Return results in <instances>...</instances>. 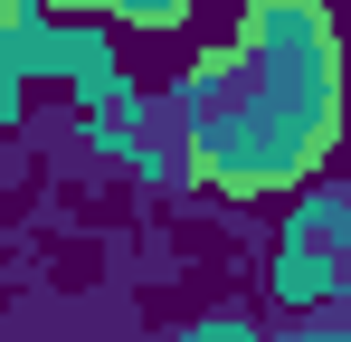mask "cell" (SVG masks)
Here are the masks:
<instances>
[{"instance_id":"1","label":"cell","mask_w":351,"mask_h":342,"mask_svg":"<svg viewBox=\"0 0 351 342\" xmlns=\"http://www.w3.org/2000/svg\"><path fill=\"white\" fill-rule=\"evenodd\" d=\"M190 171L228 200L304 190L342 143V29L323 0H247L237 29L180 76Z\"/></svg>"},{"instance_id":"2","label":"cell","mask_w":351,"mask_h":342,"mask_svg":"<svg viewBox=\"0 0 351 342\" xmlns=\"http://www.w3.org/2000/svg\"><path fill=\"white\" fill-rule=\"evenodd\" d=\"M351 200H313L304 219L285 228V247H276V304L304 314V304H323V295H342L351 285Z\"/></svg>"},{"instance_id":"4","label":"cell","mask_w":351,"mask_h":342,"mask_svg":"<svg viewBox=\"0 0 351 342\" xmlns=\"http://www.w3.org/2000/svg\"><path fill=\"white\" fill-rule=\"evenodd\" d=\"M171 342H256V323H228V314H219V323H190V333H171Z\"/></svg>"},{"instance_id":"3","label":"cell","mask_w":351,"mask_h":342,"mask_svg":"<svg viewBox=\"0 0 351 342\" xmlns=\"http://www.w3.org/2000/svg\"><path fill=\"white\" fill-rule=\"evenodd\" d=\"M58 19H114V29H180L199 0H48Z\"/></svg>"},{"instance_id":"5","label":"cell","mask_w":351,"mask_h":342,"mask_svg":"<svg viewBox=\"0 0 351 342\" xmlns=\"http://www.w3.org/2000/svg\"><path fill=\"white\" fill-rule=\"evenodd\" d=\"M10 124H19V76L0 67V143H10Z\"/></svg>"}]
</instances>
